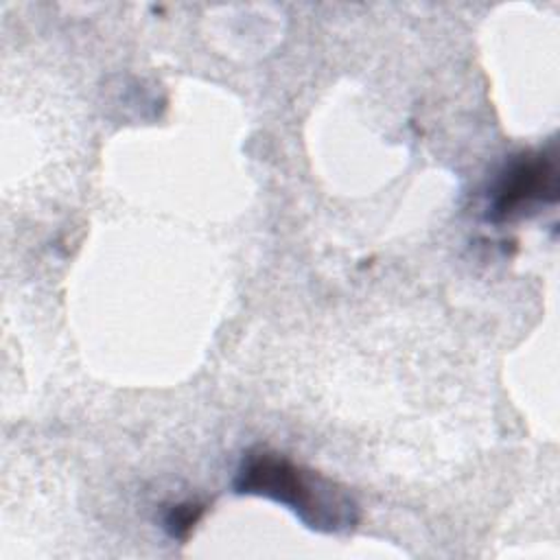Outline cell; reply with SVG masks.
Returning <instances> with one entry per match:
<instances>
[{
  "label": "cell",
  "instance_id": "obj_1",
  "mask_svg": "<svg viewBox=\"0 0 560 560\" xmlns=\"http://www.w3.org/2000/svg\"><path fill=\"white\" fill-rule=\"evenodd\" d=\"M232 488L236 494H256L284 505L322 534H346L361 518L357 499L343 486L267 448L247 451Z\"/></svg>",
  "mask_w": 560,
  "mask_h": 560
},
{
  "label": "cell",
  "instance_id": "obj_2",
  "mask_svg": "<svg viewBox=\"0 0 560 560\" xmlns=\"http://www.w3.org/2000/svg\"><path fill=\"white\" fill-rule=\"evenodd\" d=\"M558 199V166L549 151H529L514 158L497 177L488 195V214L492 223L510 221L540 203Z\"/></svg>",
  "mask_w": 560,
  "mask_h": 560
},
{
  "label": "cell",
  "instance_id": "obj_3",
  "mask_svg": "<svg viewBox=\"0 0 560 560\" xmlns=\"http://www.w3.org/2000/svg\"><path fill=\"white\" fill-rule=\"evenodd\" d=\"M206 505L201 503H177L173 505L166 516H164V529L168 532L171 538H177V540H186L188 534L192 532V527L199 523L201 514H203Z\"/></svg>",
  "mask_w": 560,
  "mask_h": 560
}]
</instances>
